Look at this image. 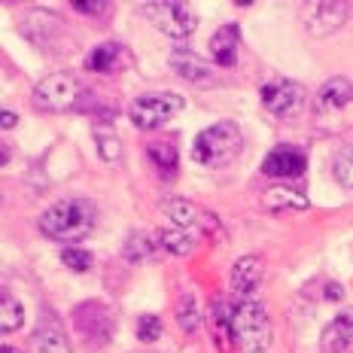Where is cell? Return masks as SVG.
I'll return each instance as SVG.
<instances>
[{
    "label": "cell",
    "mask_w": 353,
    "mask_h": 353,
    "mask_svg": "<svg viewBox=\"0 0 353 353\" xmlns=\"http://www.w3.org/2000/svg\"><path fill=\"white\" fill-rule=\"evenodd\" d=\"M98 225V208L85 198H64L40 216V232L61 244H79Z\"/></svg>",
    "instance_id": "1"
},
{
    "label": "cell",
    "mask_w": 353,
    "mask_h": 353,
    "mask_svg": "<svg viewBox=\"0 0 353 353\" xmlns=\"http://www.w3.org/2000/svg\"><path fill=\"white\" fill-rule=\"evenodd\" d=\"M244 150V131L234 122L208 125L192 143V159L204 168H225Z\"/></svg>",
    "instance_id": "2"
},
{
    "label": "cell",
    "mask_w": 353,
    "mask_h": 353,
    "mask_svg": "<svg viewBox=\"0 0 353 353\" xmlns=\"http://www.w3.org/2000/svg\"><path fill=\"white\" fill-rule=\"evenodd\" d=\"M232 344L244 353H262L271 344L268 311L256 299H238L232 305Z\"/></svg>",
    "instance_id": "3"
},
{
    "label": "cell",
    "mask_w": 353,
    "mask_h": 353,
    "mask_svg": "<svg viewBox=\"0 0 353 353\" xmlns=\"http://www.w3.org/2000/svg\"><path fill=\"white\" fill-rule=\"evenodd\" d=\"M88 88L73 73H49L34 85V107L43 113H70L85 110Z\"/></svg>",
    "instance_id": "4"
},
{
    "label": "cell",
    "mask_w": 353,
    "mask_h": 353,
    "mask_svg": "<svg viewBox=\"0 0 353 353\" xmlns=\"http://www.w3.org/2000/svg\"><path fill=\"white\" fill-rule=\"evenodd\" d=\"M314 116L323 128L344 131L353 128V83L344 77H332L317 88L314 98Z\"/></svg>",
    "instance_id": "5"
},
{
    "label": "cell",
    "mask_w": 353,
    "mask_h": 353,
    "mask_svg": "<svg viewBox=\"0 0 353 353\" xmlns=\"http://www.w3.org/2000/svg\"><path fill=\"white\" fill-rule=\"evenodd\" d=\"M143 16L159 28L161 34H168L171 40H189L198 28V12L189 3L180 0H161V3H143Z\"/></svg>",
    "instance_id": "6"
},
{
    "label": "cell",
    "mask_w": 353,
    "mask_h": 353,
    "mask_svg": "<svg viewBox=\"0 0 353 353\" xmlns=\"http://www.w3.org/2000/svg\"><path fill=\"white\" fill-rule=\"evenodd\" d=\"M180 110H183L180 94L159 92V94H143V98H137L134 104L128 107V116L141 131H152V128H161L165 122H171Z\"/></svg>",
    "instance_id": "7"
},
{
    "label": "cell",
    "mask_w": 353,
    "mask_h": 353,
    "mask_svg": "<svg viewBox=\"0 0 353 353\" xmlns=\"http://www.w3.org/2000/svg\"><path fill=\"white\" fill-rule=\"evenodd\" d=\"M259 98L271 116L286 122V119H296L301 113V107H305V85L277 77V79H268V83L259 88Z\"/></svg>",
    "instance_id": "8"
},
{
    "label": "cell",
    "mask_w": 353,
    "mask_h": 353,
    "mask_svg": "<svg viewBox=\"0 0 353 353\" xmlns=\"http://www.w3.org/2000/svg\"><path fill=\"white\" fill-rule=\"evenodd\" d=\"M73 326L88 347H104L113 338V314L104 301H83L73 311Z\"/></svg>",
    "instance_id": "9"
},
{
    "label": "cell",
    "mask_w": 353,
    "mask_h": 353,
    "mask_svg": "<svg viewBox=\"0 0 353 353\" xmlns=\"http://www.w3.org/2000/svg\"><path fill=\"white\" fill-rule=\"evenodd\" d=\"M161 210H165V216L171 219V225H180V229L192 232V234H198V238H201V234H223V225H219L208 210L195 208L192 201L171 198V201L161 204Z\"/></svg>",
    "instance_id": "10"
},
{
    "label": "cell",
    "mask_w": 353,
    "mask_h": 353,
    "mask_svg": "<svg viewBox=\"0 0 353 353\" xmlns=\"http://www.w3.org/2000/svg\"><path fill=\"white\" fill-rule=\"evenodd\" d=\"M28 353H70V338L58 314L43 311L37 320L31 338H28Z\"/></svg>",
    "instance_id": "11"
},
{
    "label": "cell",
    "mask_w": 353,
    "mask_h": 353,
    "mask_svg": "<svg viewBox=\"0 0 353 353\" xmlns=\"http://www.w3.org/2000/svg\"><path fill=\"white\" fill-rule=\"evenodd\" d=\"M353 12V3H305L301 6V21H305L307 34L326 37L338 31Z\"/></svg>",
    "instance_id": "12"
},
{
    "label": "cell",
    "mask_w": 353,
    "mask_h": 353,
    "mask_svg": "<svg viewBox=\"0 0 353 353\" xmlns=\"http://www.w3.org/2000/svg\"><path fill=\"white\" fill-rule=\"evenodd\" d=\"M131 64H134L131 49L122 46V43H116V40L98 43V46L85 55V68L92 73H98V77H116V73L128 70Z\"/></svg>",
    "instance_id": "13"
},
{
    "label": "cell",
    "mask_w": 353,
    "mask_h": 353,
    "mask_svg": "<svg viewBox=\"0 0 353 353\" xmlns=\"http://www.w3.org/2000/svg\"><path fill=\"white\" fill-rule=\"evenodd\" d=\"M307 168V159L305 152L299 150V146H277V150H271L268 156L262 159V174L265 176H301Z\"/></svg>",
    "instance_id": "14"
},
{
    "label": "cell",
    "mask_w": 353,
    "mask_h": 353,
    "mask_svg": "<svg viewBox=\"0 0 353 353\" xmlns=\"http://www.w3.org/2000/svg\"><path fill=\"white\" fill-rule=\"evenodd\" d=\"M21 31L31 37L37 46H52L58 37L68 34V31H64V25L58 21V16H52V12H43V10H31V12H28L25 21H21Z\"/></svg>",
    "instance_id": "15"
},
{
    "label": "cell",
    "mask_w": 353,
    "mask_h": 353,
    "mask_svg": "<svg viewBox=\"0 0 353 353\" xmlns=\"http://www.w3.org/2000/svg\"><path fill=\"white\" fill-rule=\"evenodd\" d=\"M259 281H262L259 256H241V259L232 265V290L238 292V299H253Z\"/></svg>",
    "instance_id": "16"
},
{
    "label": "cell",
    "mask_w": 353,
    "mask_h": 353,
    "mask_svg": "<svg viewBox=\"0 0 353 353\" xmlns=\"http://www.w3.org/2000/svg\"><path fill=\"white\" fill-rule=\"evenodd\" d=\"M353 347V307L341 311L323 329V350L326 353H347Z\"/></svg>",
    "instance_id": "17"
},
{
    "label": "cell",
    "mask_w": 353,
    "mask_h": 353,
    "mask_svg": "<svg viewBox=\"0 0 353 353\" xmlns=\"http://www.w3.org/2000/svg\"><path fill=\"white\" fill-rule=\"evenodd\" d=\"M238 43H241V34L234 25H225L219 28L216 34L210 37V55L219 68H234L238 64Z\"/></svg>",
    "instance_id": "18"
},
{
    "label": "cell",
    "mask_w": 353,
    "mask_h": 353,
    "mask_svg": "<svg viewBox=\"0 0 353 353\" xmlns=\"http://www.w3.org/2000/svg\"><path fill=\"white\" fill-rule=\"evenodd\" d=\"M146 152H150L152 165H156V171L161 180H174L176 176V168H180V152H176V143L171 137H159V141H152L146 146Z\"/></svg>",
    "instance_id": "19"
},
{
    "label": "cell",
    "mask_w": 353,
    "mask_h": 353,
    "mask_svg": "<svg viewBox=\"0 0 353 353\" xmlns=\"http://www.w3.org/2000/svg\"><path fill=\"white\" fill-rule=\"evenodd\" d=\"M171 68L180 73L183 79H189V83H208L213 77V68H208V61L198 58L195 52H189V49H176L171 55Z\"/></svg>",
    "instance_id": "20"
},
{
    "label": "cell",
    "mask_w": 353,
    "mask_h": 353,
    "mask_svg": "<svg viewBox=\"0 0 353 353\" xmlns=\"http://www.w3.org/2000/svg\"><path fill=\"white\" fill-rule=\"evenodd\" d=\"M262 204L271 213H290V210H305L307 208V198L299 192V189L290 186H271L268 192L262 195Z\"/></svg>",
    "instance_id": "21"
},
{
    "label": "cell",
    "mask_w": 353,
    "mask_h": 353,
    "mask_svg": "<svg viewBox=\"0 0 353 353\" xmlns=\"http://www.w3.org/2000/svg\"><path fill=\"white\" fill-rule=\"evenodd\" d=\"M159 244L174 256H189L198 244V234L180 229V225H171V229H161L159 232Z\"/></svg>",
    "instance_id": "22"
},
{
    "label": "cell",
    "mask_w": 353,
    "mask_h": 353,
    "mask_svg": "<svg viewBox=\"0 0 353 353\" xmlns=\"http://www.w3.org/2000/svg\"><path fill=\"white\" fill-rule=\"evenodd\" d=\"M94 146H98V156L107 161V165H119L122 159V141L116 137V131L110 125H98L94 128Z\"/></svg>",
    "instance_id": "23"
},
{
    "label": "cell",
    "mask_w": 353,
    "mask_h": 353,
    "mask_svg": "<svg viewBox=\"0 0 353 353\" xmlns=\"http://www.w3.org/2000/svg\"><path fill=\"white\" fill-rule=\"evenodd\" d=\"M152 253H156V238H150V234H143V232H134L122 247V256L134 265L152 259Z\"/></svg>",
    "instance_id": "24"
},
{
    "label": "cell",
    "mask_w": 353,
    "mask_h": 353,
    "mask_svg": "<svg viewBox=\"0 0 353 353\" xmlns=\"http://www.w3.org/2000/svg\"><path fill=\"white\" fill-rule=\"evenodd\" d=\"M210 323H213V332L216 338H232V305L223 296H213L210 299Z\"/></svg>",
    "instance_id": "25"
},
{
    "label": "cell",
    "mask_w": 353,
    "mask_h": 353,
    "mask_svg": "<svg viewBox=\"0 0 353 353\" xmlns=\"http://www.w3.org/2000/svg\"><path fill=\"white\" fill-rule=\"evenodd\" d=\"M21 323H25V305L16 296L3 292V301H0V329L10 335V332H16Z\"/></svg>",
    "instance_id": "26"
},
{
    "label": "cell",
    "mask_w": 353,
    "mask_h": 353,
    "mask_svg": "<svg viewBox=\"0 0 353 353\" xmlns=\"http://www.w3.org/2000/svg\"><path fill=\"white\" fill-rule=\"evenodd\" d=\"M176 323L183 326L186 335H195L198 326H201V311H198V301L192 292H186V296L176 301Z\"/></svg>",
    "instance_id": "27"
},
{
    "label": "cell",
    "mask_w": 353,
    "mask_h": 353,
    "mask_svg": "<svg viewBox=\"0 0 353 353\" xmlns=\"http://www.w3.org/2000/svg\"><path fill=\"white\" fill-rule=\"evenodd\" d=\"M332 174H335V180L341 183L344 189H350V192H353V143H347V146H344V150L335 156Z\"/></svg>",
    "instance_id": "28"
},
{
    "label": "cell",
    "mask_w": 353,
    "mask_h": 353,
    "mask_svg": "<svg viewBox=\"0 0 353 353\" xmlns=\"http://www.w3.org/2000/svg\"><path fill=\"white\" fill-rule=\"evenodd\" d=\"M137 338H141L143 344H152L161 338V320L156 314H143V317L137 320Z\"/></svg>",
    "instance_id": "29"
},
{
    "label": "cell",
    "mask_w": 353,
    "mask_h": 353,
    "mask_svg": "<svg viewBox=\"0 0 353 353\" xmlns=\"http://www.w3.org/2000/svg\"><path fill=\"white\" fill-rule=\"evenodd\" d=\"M61 262L73 271H88L92 268V253H88V250H79V247H68L61 253Z\"/></svg>",
    "instance_id": "30"
},
{
    "label": "cell",
    "mask_w": 353,
    "mask_h": 353,
    "mask_svg": "<svg viewBox=\"0 0 353 353\" xmlns=\"http://www.w3.org/2000/svg\"><path fill=\"white\" fill-rule=\"evenodd\" d=\"M73 10L83 12V16H107L113 6L104 3V0H98V3H85V0H77V3H73Z\"/></svg>",
    "instance_id": "31"
},
{
    "label": "cell",
    "mask_w": 353,
    "mask_h": 353,
    "mask_svg": "<svg viewBox=\"0 0 353 353\" xmlns=\"http://www.w3.org/2000/svg\"><path fill=\"white\" fill-rule=\"evenodd\" d=\"M3 128H12V125H16V113H12V110H3Z\"/></svg>",
    "instance_id": "32"
},
{
    "label": "cell",
    "mask_w": 353,
    "mask_h": 353,
    "mask_svg": "<svg viewBox=\"0 0 353 353\" xmlns=\"http://www.w3.org/2000/svg\"><path fill=\"white\" fill-rule=\"evenodd\" d=\"M0 353H16V350H12V347H0Z\"/></svg>",
    "instance_id": "33"
}]
</instances>
